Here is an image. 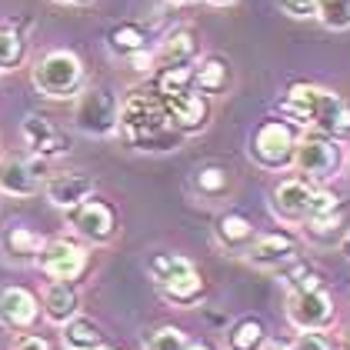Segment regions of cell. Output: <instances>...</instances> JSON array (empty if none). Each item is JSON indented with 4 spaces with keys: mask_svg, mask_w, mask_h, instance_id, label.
<instances>
[{
    "mask_svg": "<svg viewBox=\"0 0 350 350\" xmlns=\"http://www.w3.org/2000/svg\"><path fill=\"white\" fill-rule=\"evenodd\" d=\"M127 144L137 150H177L180 144V131L170 127L167 110L161 104V94H131L120 104V124H117Z\"/></svg>",
    "mask_w": 350,
    "mask_h": 350,
    "instance_id": "obj_1",
    "label": "cell"
},
{
    "mask_svg": "<svg viewBox=\"0 0 350 350\" xmlns=\"http://www.w3.org/2000/svg\"><path fill=\"white\" fill-rule=\"evenodd\" d=\"M334 317H337V310H334L330 291L323 287L314 270L300 267L287 280V321H291V327L300 334H307V330L321 334L334 323Z\"/></svg>",
    "mask_w": 350,
    "mask_h": 350,
    "instance_id": "obj_2",
    "label": "cell"
},
{
    "mask_svg": "<svg viewBox=\"0 0 350 350\" xmlns=\"http://www.w3.org/2000/svg\"><path fill=\"white\" fill-rule=\"evenodd\" d=\"M147 270L157 284V291L167 304H177V307H193L200 297H204V280L197 267L190 264L187 257L180 254H154L147 260Z\"/></svg>",
    "mask_w": 350,
    "mask_h": 350,
    "instance_id": "obj_3",
    "label": "cell"
},
{
    "mask_svg": "<svg viewBox=\"0 0 350 350\" xmlns=\"http://www.w3.org/2000/svg\"><path fill=\"white\" fill-rule=\"evenodd\" d=\"M30 81L33 87L51 97V100H67V97H77L83 87V64L77 54L70 51H51L44 54L33 70H30Z\"/></svg>",
    "mask_w": 350,
    "mask_h": 350,
    "instance_id": "obj_4",
    "label": "cell"
},
{
    "mask_svg": "<svg viewBox=\"0 0 350 350\" xmlns=\"http://www.w3.org/2000/svg\"><path fill=\"white\" fill-rule=\"evenodd\" d=\"M300 131L291 120H264L250 137V161L264 170H284L294 167V150Z\"/></svg>",
    "mask_w": 350,
    "mask_h": 350,
    "instance_id": "obj_5",
    "label": "cell"
},
{
    "mask_svg": "<svg viewBox=\"0 0 350 350\" xmlns=\"http://www.w3.org/2000/svg\"><path fill=\"white\" fill-rule=\"evenodd\" d=\"M294 167L304 174V180H330L340 170L337 140L321 131H304L294 150Z\"/></svg>",
    "mask_w": 350,
    "mask_h": 350,
    "instance_id": "obj_6",
    "label": "cell"
},
{
    "mask_svg": "<svg viewBox=\"0 0 350 350\" xmlns=\"http://www.w3.org/2000/svg\"><path fill=\"white\" fill-rule=\"evenodd\" d=\"M74 120L83 134L90 137H110L120 124V100L110 94L107 87H87L77 100Z\"/></svg>",
    "mask_w": 350,
    "mask_h": 350,
    "instance_id": "obj_7",
    "label": "cell"
},
{
    "mask_svg": "<svg viewBox=\"0 0 350 350\" xmlns=\"http://www.w3.org/2000/svg\"><path fill=\"white\" fill-rule=\"evenodd\" d=\"M37 267L44 270L51 280H77L87 270V247H81L77 241H67V237L44 241Z\"/></svg>",
    "mask_w": 350,
    "mask_h": 350,
    "instance_id": "obj_8",
    "label": "cell"
},
{
    "mask_svg": "<svg viewBox=\"0 0 350 350\" xmlns=\"http://www.w3.org/2000/svg\"><path fill=\"white\" fill-rule=\"evenodd\" d=\"M67 214H70V227L87 243H94V247H104V243H110L117 237V217H113V207L104 204V200L87 197L83 204H77Z\"/></svg>",
    "mask_w": 350,
    "mask_h": 350,
    "instance_id": "obj_9",
    "label": "cell"
},
{
    "mask_svg": "<svg viewBox=\"0 0 350 350\" xmlns=\"http://www.w3.org/2000/svg\"><path fill=\"white\" fill-rule=\"evenodd\" d=\"M163 110H167V120L174 131L180 134H197L207 127L211 120V104L200 90H180V94H163L161 97Z\"/></svg>",
    "mask_w": 350,
    "mask_h": 350,
    "instance_id": "obj_10",
    "label": "cell"
},
{
    "mask_svg": "<svg viewBox=\"0 0 350 350\" xmlns=\"http://www.w3.org/2000/svg\"><path fill=\"white\" fill-rule=\"evenodd\" d=\"M247 264L257 270H280L287 264H297V241L291 234L277 230V234H257L250 247L243 250Z\"/></svg>",
    "mask_w": 350,
    "mask_h": 350,
    "instance_id": "obj_11",
    "label": "cell"
},
{
    "mask_svg": "<svg viewBox=\"0 0 350 350\" xmlns=\"http://www.w3.org/2000/svg\"><path fill=\"white\" fill-rule=\"evenodd\" d=\"M310 197H314V184L304 177H287L270 190V211L280 217L284 224H304L310 214Z\"/></svg>",
    "mask_w": 350,
    "mask_h": 350,
    "instance_id": "obj_12",
    "label": "cell"
},
{
    "mask_svg": "<svg viewBox=\"0 0 350 350\" xmlns=\"http://www.w3.org/2000/svg\"><path fill=\"white\" fill-rule=\"evenodd\" d=\"M40 317V300L27 287H3L0 291V323L7 330H30Z\"/></svg>",
    "mask_w": 350,
    "mask_h": 350,
    "instance_id": "obj_13",
    "label": "cell"
},
{
    "mask_svg": "<svg viewBox=\"0 0 350 350\" xmlns=\"http://www.w3.org/2000/svg\"><path fill=\"white\" fill-rule=\"evenodd\" d=\"M44 193H47V200H51L54 207L74 211L87 197H94V180H90L87 174H77V170H60L54 177H47Z\"/></svg>",
    "mask_w": 350,
    "mask_h": 350,
    "instance_id": "obj_14",
    "label": "cell"
},
{
    "mask_svg": "<svg viewBox=\"0 0 350 350\" xmlns=\"http://www.w3.org/2000/svg\"><path fill=\"white\" fill-rule=\"evenodd\" d=\"M40 163H27V161H21V157H3L0 161V193L3 197H14V200H24V197L40 193V177H37Z\"/></svg>",
    "mask_w": 350,
    "mask_h": 350,
    "instance_id": "obj_15",
    "label": "cell"
},
{
    "mask_svg": "<svg viewBox=\"0 0 350 350\" xmlns=\"http://www.w3.org/2000/svg\"><path fill=\"white\" fill-rule=\"evenodd\" d=\"M40 310L57 327H64L70 317H77L81 314V294H77L74 280H51L44 287V297H40Z\"/></svg>",
    "mask_w": 350,
    "mask_h": 350,
    "instance_id": "obj_16",
    "label": "cell"
},
{
    "mask_svg": "<svg viewBox=\"0 0 350 350\" xmlns=\"http://www.w3.org/2000/svg\"><path fill=\"white\" fill-rule=\"evenodd\" d=\"M24 140H27V147L40 161L57 157V154L67 150V137L60 134L47 117H37V113H30L27 120H24Z\"/></svg>",
    "mask_w": 350,
    "mask_h": 350,
    "instance_id": "obj_17",
    "label": "cell"
},
{
    "mask_svg": "<svg viewBox=\"0 0 350 350\" xmlns=\"http://www.w3.org/2000/svg\"><path fill=\"white\" fill-rule=\"evenodd\" d=\"M214 237L217 243L224 247V250H230V254H243L247 247H250V241L257 237V230H254V224L247 220L243 214H220L214 224Z\"/></svg>",
    "mask_w": 350,
    "mask_h": 350,
    "instance_id": "obj_18",
    "label": "cell"
},
{
    "mask_svg": "<svg viewBox=\"0 0 350 350\" xmlns=\"http://www.w3.org/2000/svg\"><path fill=\"white\" fill-rule=\"evenodd\" d=\"M0 247H3V254H7L10 264H37L44 241H40V234H33L30 227H10V230L0 237Z\"/></svg>",
    "mask_w": 350,
    "mask_h": 350,
    "instance_id": "obj_19",
    "label": "cell"
},
{
    "mask_svg": "<svg viewBox=\"0 0 350 350\" xmlns=\"http://www.w3.org/2000/svg\"><path fill=\"white\" fill-rule=\"evenodd\" d=\"M60 340H64V347L67 350H94L104 344V334H100V327L94 321H87V317H70V321L60 327Z\"/></svg>",
    "mask_w": 350,
    "mask_h": 350,
    "instance_id": "obj_20",
    "label": "cell"
},
{
    "mask_svg": "<svg viewBox=\"0 0 350 350\" xmlns=\"http://www.w3.org/2000/svg\"><path fill=\"white\" fill-rule=\"evenodd\" d=\"M344 224H347V217L340 214V211L323 214V217H307V220H304V234H307L310 241L330 247V243H340V237L347 234V230H344Z\"/></svg>",
    "mask_w": 350,
    "mask_h": 350,
    "instance_id": "obj_21",
    "label": "cell"
},
{
    "mask_svg": "<svg viewBox=\"0 0 350 350\" xmlns=\"http://www.w3.org/2000/svg\"><path fill=\"white\" fill-rule=\"evenodd\" d=\"M264 344H267V327L257 317H243L227 334V350H264Z\"/></svg>",
    "mask_w": 350,
    "mask_h": 350,
    "instance_id": "obj_22",
    "label": "cell"
},
{
    "mask_svg": "<svg viewBox=\"0 0 350 350\" xmlns=\"http://www.w3.org/2000/svg\"><path fill=\"white\" fill-rule=\"evenodd\" d=\"M227 77H230V64L224 57H207L200 64V70H193V90H200V94H220L227 87Z\"/></svg>",
    "mask_w": 350,
    "mask_h": 350,
    "instance_id": "obj_23",
    "label": "cell"
},
{
    "mask_svg": "<svg viewBox=\"0 0 350 350\" xmlns=\"http://www.w3.org/2000/svg\"><path fill=\"white\" fill-rule=\"evenodd\" d=\"M190 57H193V33L187 27H180V30H174V33H167L157 60H161L163 67H180V64H190Z\"/></svg>",
    "mask_w": 350,
    "mask_h": 350,
    "instance_id": "obj_24",
    "label": "cell"
},
{
    "mask_svg": "<svg viewBox=\"0 0 350 350\" xmlns=\"http://www.w3.org/2000/svg\"><path fill=\"white\" fill-rule=\"evenodd\" d=\"M193 187L200 190L204 197H224L227 187H230V170H227V167H220V163H207V167H200V170H197Z\"/></svg>",
    "mask_w": 350,
    "mask_h": 350,
    "instance_id": "obj_25",
    "label": "cell"
},
{
    "mask_svg": "<svg viewBox=\"0 0 350 350\" xmlns=\"http://www.w3.org/2000/svg\"><path fill=\"white\" fill-rule=\"evenodd\" d=\"M110 51L120 57H131L137 51H147V37H144V30L134 27V24H120V27L110 30Z\"/></svg>",
    "mask_w": 350,
    "mask_h": 350,
    "instance_id": "obj_26",
    "label": "cell"
},
{
    "mask_svg": "<svg viewBox=\"0 0 350 350\" xmlns=\"http://www.w3.org/2000/svg\"><path fill=\"white\" fill-rule=\"evenodd\" d=\"M317 21L327 30H350V0H317Z\"/></svg>",
    "mask_w": 350,
    "mask_h": 350,
    "instance_id": "obj_27",
    "label": "cell"
},
{
    "mask_svg": "<svg viewBox=\"0 0 350 350\" xmlns=\"http://www.w3.org/2000/svg\"><path fill=\"white\" fill-rule=\"evenodd\" d=\"M24 64V37L10 27H0V74Z\"/></svg>",
    "mask_w": 350,
    "mask_h": 350,
    "instance_id": "obj_28",
    "label": "cell"
},
{
    "mask_svg": "<svg viewBox=\"0 0 350 350\" xmlns=\"http://www.w3.org/2000/svg\"><path fill=\"white\" fill-rule=\"evenodd\" d=\"M187 334L180 330V327H174V323H163L157 327L147 340H144V350H187Z\"/></svg>",
    "mask_w": 350,
    "mask_h": 350,
    "instance_id": "obj_29",
    "label": "cell"
},
{
    "mask_svg": "<svg viewBox=\"0 0 350 350\" xmlns=\"http://www.w3.org/2000/svg\"><path fill=\"white\" fill-rule=\"evenodd\" d=\"M193 87V70L187 64L180 67H163V74L157 77V94H180V90H190Z\"/></svg>",
    "mask_w": 350,
    "mask_h": 350,
    "instance_id": "obj_30",
    "label": "cell"
},
{
    "mask_svg": "<svg viewBox=\"0 0 350 350\" xmlns=\"http://www.w3.org/2000/svg\"><path fill=\"white\" fill-rule=\"evenodd\" d=\"M340 211V197L334 190L327 187H314V197H310V214L307 217H323V214H334Z\"/></svg>",
    "mask_w": 350,
    "mask_h": 350,
    "instance_id": "obj_31",
    "label": "cell"
},
{
    "mask_svg": "<svg viewBox=\"0 0 350 350\" xmlns=\"http://www.w3.org/2000/svg\"><path fill=\"white\" fill-rule=\"evenodd\" d=\"M280 10L294 21H307L317 17V0H280Z\"/></svg>",
    "mask_w": 350,
    "mask_h": 350,
    "instance_id": "obj_32",
    "label": "cell"
},
{
    "mask_svg": "<svg viewBox=\"0 0 350 350\" xmlns=\"http://www.w3.org/2000/svg\"><path fill=\"white\" fill-rule=\"evenodd\" d=\"M291 350H330V344L323 340L321 334H310V330H307V334H300V337H297Z\"/></svg>",
    "mask_w": 350,
    "mask_h": 350,
    "instance_id": "obj_33",
    "label": "cell"
},
{
    "mask_svg": "<svg viewBox=\"0 0 350 350\" xmlns=\"http://www.w3.org/2000/svg\"><path fill=\"white\" fill-rule=\"evenodd\" d=\"M10 350H51V344L44 337H37V334H21Z\"/></svg>",
    "mask_w": 350,
    "mask_h": 350,
    "instance_id": "obj_34",
    "label": "cell"
},
{
    "mask_svg": "<svg viewBox=\"0 0 350 350\" xmlns=\"http://www.w3.org/2000/svg\"><path fill=\"white\" fill-rule=\"evenodd\" d=\"M127 60H131V67H134V70H140V74H147V70L154 67V57L147 54V51H137V54H131Z\"/></svg>",
    "mask_w": 350,
    "mask_h": 350,
    "instance_id": "obj_35",
    "label": "cell"
},
{
    "mask_svg": "<svg viewBox=\"0 0 350 350\" xmlns=\"http://www.w3.org/2000/svg\"><path fill=\"white\" fill-rule=\"evenodd\" d=\"M340 350H350V327L340 334Z\"/></svg>",
    "mask_w": 350,
    "mask_h": 350,
    "instance_id": "obj_36",
    "label": "cell"
},
{
    "mask_svg": "<svg viewBox=\"0 0 350 350\" xmlns=\"http://www.w3.org/2000/svg\"><path fill=\"white\" fill-rule=\"evenodd\" d=\"M187 350H214L211 344H204V340H197V344H187Z\"/></svg>",
    "mask_w": 350,
    "mask_h": 350,
    "instance_id": "obj_37",
    "label": "cell"
},
{
    "mask_svg": "<svg viewBox=\"0 0 350 350\" xmlns=\"http://www.w3.org/2000/svg\"><path fill=\"white\" fill-rule=\"evenodd\" d=\"M340 247H344V254L350 257V234H344V237H340Z\"/></svg>",
    "mask_w": 350,
    "mask_h": 350,
    "instance_id": "obj_38",
    "label": "cell"
},
{
    "mask_svg": "<svg viewBox=\"0 0 350 350\" xmlns=\"http://www.w3.org/2000/svg\"><path fill=\"white\" fill-rule=\"evenodd\" d=\"M207 3H214V7H230V3H237V0H207Z\"/></svg>",
    "mask_w": 350,
    "mask_h": 350,
    "instance_id": "obj_39",
    "label": "cell"
},
{
    "mask_svg": "<svg viewBox=\"0 0 350 350\" xmlns=\"http://www.w3.org/2000/svg\"><path fill=\"white\" fill-rule=\"evenodd\" d=\"M57 3H87V0H57Z\"/></svg>",
    "mask_w": 350,
    "mask_h": 350,
    "instance_id": "obj_40",
    "label": "cell"
},
{
    "mask_svg": "<svg viewBox=\"0 0 350 350\" xmlns=\"http://www.w3.org/2000/svg\"><path fill=\"white\" fill-rule=\"evenodd\" d=\"M170 3H197V0H170Z\"/></svg>",
    "mask_w": 350,
    "mask_h": 350,
    "instance_id": "obj_41",
    "label": "cell"
},
{
    "mask_svg": "<svg viewBox=\"0 0 350 350\" xmlns=\"http://www.w3.org/2000/svg\"><path fill=\"white\" fill-rule=\"evenodd\" d=\"M94 350H113V347H104V344H100V347H94Z\"/></svg>",
    "mask_w": 350,
    "mask_h": 350,
    "instance_id": "obj_42",
    "label": "cell"
}]
</instances>
